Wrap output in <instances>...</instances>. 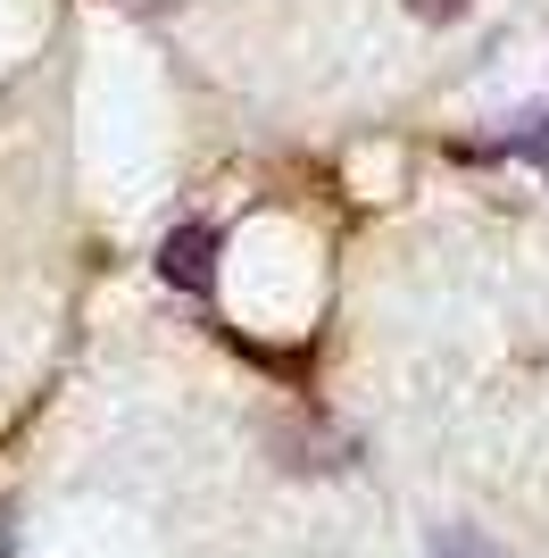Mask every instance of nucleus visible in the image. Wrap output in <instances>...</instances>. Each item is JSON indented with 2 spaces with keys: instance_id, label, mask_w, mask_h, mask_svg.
<instances>
[{
  "instance_id": "obj_1",
  "label": "nucleus",
  "mask_w": 549,
  "mask_h": 558,
  "mask_svg": "<svg viewBox=\"0 0 549 558\" xmlns=\"http://www.w3.org/2000/svg\"><path fill=\"white\" fill-rule=\"evenodd\" d=\"M217 258H225V233L217 226H175L159 251V276L175 283V292H208L217 283Z\"/></svg>"
},
{
  "instance_id": "obj_2",
  "label": "nucleus",
  "mask_w": 549,
  "mask_h": 558,
  "mask_svg": "<svg viewBox=\"0 0 549 558\" xmlns=\"http://www.w3.org/2000/svg\"><path fill=\"white\" fill-rule=\"evenodd\" d=\"M434 558H508L491 534H475V525H441L434 534Z\"/></svg>"
},
{
  "instance_id": "obj_3",
  "label": "nucleus",
  "mask_w": 549,
  "mask_h": 558,
  "mask_svg": "<svg viewBox=\"0 0 549 558\" xmlns=\"http://www.w3.org/2000/svg\"><path fill=\"white\" fill-rule=\"evenodd\" d=\"M400 9L425 17V25H457V17H466V0H400Z\"/></svg>"
},
{
  "instance_id": "obj_4",
  "label": "nucleus",
  "mask_w": 549,
  "mask_h": 558,
  "mask_svg": "<svg viewBox=\"0 0 549 558\" xmlns=\"http://www.w3.org/2000/svg\"><path fill=\"white\" fill-rule=\"evenodd\" d=\"M142 9H159V17H167V9H175V0H142Z\"/></svg>"
}]
</instances>
